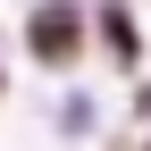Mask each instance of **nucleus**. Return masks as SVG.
<instances>
[{
  "mask_svg": "<svg viewBox=\"0 0 151 151\" xmlns=\"http://www.w3.org/2000/svg\"><path fill=\"white\" fill-rule=\"evenodd\" d=\"M25 42H34V59H50V67H59V59H76L84 25H76V9H42V17L25 25Z\"/></svg>",
  "mask_w": 151,
  "mask_h": 151,
  "instance_id": "obj_1",
  "label": "nucleus"
}]
</instances>
